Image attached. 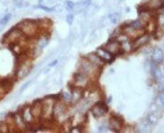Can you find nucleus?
<instances>
[{"instance_id": "obj_25", "label": "nucleus", "mask_w": 164, "mask_h": 133, "mask_svg": "<svg viewBox=\"0 0 164 133\" xmlns=\"http://www.w3.org/2000/svg\"><path fill=\"white\" fill-rule=\"evenodd\" d=\"M34 8H41V10H44L46 12H53L55 11V7H46V6H43V5H37Z\"/></svg>"}, {"instance_id": "obj_3", "label": "nucleus", "mask_w": 164, "mask_h": 133, "mask_svg": "<svg viewBox=\"0 0 164 133\" xmlns=\"http://www.w3.org/2000/svg\"><path fill=\"white\" fill-rule=\"evenodd\" d=\"M67 120H68V105L62 100L56 99L52 108V121L61 124Z\"/></svg>"}, {"instance_id": "obj_27", "label": "nucleus", "mask_w": 164, "mask_h": 133, "mask_svg": "<svg viewBox=\"0 0 164 133\" xmlns=\"http://www.w3.org/2000/svg\"><path fill=\"white\" fill-rule=\"evenodd\" d=\"M74 3H72V1H69V0H68V1H65V8L68 10V11H72V8H74Z\"/></svg>"}, {"instance_id": "obj_13", "label": "nucleus", "mask_w": 164, "mask_h": 133, "mask_svg": "<svg viewBox=\"0 0 164 133\" xmlns=\"http://www.w3.org/2000/svg\"><path fill=\"white\" fill-rule=\"evenodd\" d=\"M152 76H153L155 81H156L159 86L164 87V72H163V70L158 67V64H155V63H153V65H152Z\"/></svg>"}, {"instance_id": "obj_14", "label": "nucleus", "mask_w": 164, "mask_h": 133, "mask_svg": "<svg viewBox=\"0 0 164 133\" xmlns=\"http://www.w3.org/2000/svg\"><path fill=\"white\" fill-rule=\"evenodd\" d=\"M30 107H31V110L33 113L34 118L37 120H41V118H42V100H39V99L34 100L30 105Z\"/></svg>"}, {"instance_id": "obj_18", "label": "nucleus", "mask_w": 164, "mask_h": 133, "mask_svg": "<svg viewBox=\"0 0 164 133\" xmlns=\"http://www.w3.org/2000/svg\"><path fill=\"white\" fill-rule=\"evenodd\" d=\"M58 99L62 100L63 102H65L67 105L68 103H71L72 102V91H71V89L61 91L60 95H58Z\"/></svg>"}, {"instance_id": "obj_19", "label": "nucleus", "mask_w": 164, "mask_h": 133, "mask_svg": "<svg viewBox=\"0 0 164 133\" xmlns=\"http://www.w3.org/2000/svg\"><path fill=\"white\" fill-rule=\"evenodd\" d=\"M156 106L160 109H164V90L160 91L156 98Z\"/></svg>"}, {"instance_id": "obj_15", "label": "nucleus", "mask_w": 164, "mask_h": 133, "mask_svg": "<svg viewBox=\"0 0 164 133\" xmlns=\"http://www.w3.org/2000/svg\"><path fill=\"white\" fill-rule=\"evenodd\" d=\"M86 58H87L89 62H92L94 65L99 67V68H102V67L105 65V62L101 60V57H100L96 52H90V53H88V55L86 56Z\"/></svg>"}, {"instance_id": "obj_9", "label": "nucleus", "mask_w": 164, "mask_h": 133, "mask_svg": "<svg viewBox=\"0 0 164 133\" xmlns=\"http://www.w3.org/2000/svg\"><path fill=\"white\" fill-rule=\"evenodd\" d=\"M108 126L112 132H119L124 127V119L119 115V114H113V115L109 118Z\"/></svg>"}, {"instance_id": "obj_17", "label": "nucleus", "mask_w": 164, "mask_h": 133, "mask_svg": "<svg viewBox=\"0 0 164 133\" xmlns=\"http://www.w3.org/2000/svg\"><path fill=\"white\" fill-rule=\"evenodd\" d=\"M96 53L101 57V60H102L105 63H109V62L113 61V57H114V56H112L109 52H107L103 48H99V49L96 50Z\"/></svg>"}, {"instance_id": "obj_11", "label": "nucleus", "mask_w": 164, "mask_h": 133, "mask_svg": "<svg viewBox=\"0 0 164 133\" xmlns=\"http://www.w3.org/2000/svg\"><path fill=\"white\" fill-rule=\"evenodd\" d=\"M150 38H151V36L149 33H146V32H143L141 34L137 36L134 38L133 43H132V50H137V49L144 46L145 44H148L149 41H150Z\"/></svg>"}, {"instance_id": "obj_2", "label": "nucleus", "mask_w": 164, "mask_h": 133, "mask_svg": "<svg viewBox=\"0 0 164 133\" xmlns=\"http://www.w3.org/2000/svg\"><path fill=\"white\" fill-rule=\"evenodd\" d=\"M17 27L20 30V32L27 38V39H34L38 36L41 30L39 19H24L17 24Z\"/></svg>"}, {"instance_id": "obj_28", "label": "nucleus", "mask_w": 164, "mask_h": 133, "mask_svg": "<svg viewBox=\"0 0 164 133\" xmlns=\"http://www.w3.org/2000/svg\"><path fill=\"white\" fill-rule=\"evenodd\" d=\"M30 84H31V80H30V81H27V82H25V83L22 86V88L19 89V93H23V91H24V90H25V89H26Z\"/></svg>"}, {"instance_id": "obj_33", "label": "nucleus", "mask_w": 164, "mask_h": 133, "mask_svg": "<svg viewBox=\"0 0 164 133\" xmlns=\"http://www.w3.org/2000/svg\"><path fill=\"white\" fill-rule=\"evenodd\" d=\"M38 1H39V3H43V0H38Z\"/></svg>"}, {"instance_id": "obj_31", "label": "nucleus", "mask_w": 164, "mask_h": 133, "mask_svg": "<svg viewBox=\"0 0 164 133\" xmlns=\"http://www.w3.org/2000/svg\"><path fill=\"white\" fill-rule=\"evenodd\" d=\"M15 6H17V7H23V6H24L23 0H17V1H15Z\"/></svg>"}, {"instance_id": "obj_20", "label": "nucleus", "mask_w": 164, "mask_h": 133, "mask_svg": "<svg viewBox=\"0 0 164 133\" xmlns=\"http://www.w3.org/2000/svg\"><path fill=\"white\" fill-rule=\"evenodd\" d=\"M109 20H111L112 24H117L120 20V13L119 12H113L109 14Z\"/></svg>"}, {"instance_id": "obj_7", "label": "nucleus", "mask_w": 164, "mask_h": 133, "mask_svg": "<svg viewBox=\"0 0 164 133\" xmlns=\"http://www.w3.org/2000/svg\"><path fill=\"white\" fill-rule=\"evenodd\" d=\"M103 49H105L107 52L111 53L112 56H118V55H120V53L124 52L122 49H121V44H120L117 39H109V41L105 44Z\"/></svg>"}, {"instance_id": "obj_24", "label": "nucleus", "mask_w": 164, "mask_h": 133, "mask_svg": "<svg viewBox=\"0 0 164 133\" xmlns=\"http://www.w3.org/2000/svg\"><path fill=\"white\" fill-rule=\"evenodd\" d=\"M148 120H149V122H150L151 125H155V124L158 121V115H157L156 113H151V114H149Z\"/></svg>"}, {"instance_id": "obj_29", "label": "nucleus", "mask_w": 164, "mask_h": 133, "mask_svg": "<svg viewBox=\"0 0 164 133\" xmlns=\"http://www.w3.org/2000/svg\"><path fill=\"white\" fill-rule=\"evenodd\" d=\"M72 19H74V15H72L71 13H69V14L67 15V22H68V24H69V25H71V24H72Z\"/></svg>"}, {"instance_id": "obj_8", "label": "nucleus", "mask_w": 164, "mask_h": 133, "mask_svg": "<svg viewBox=\"0 0 164 133\" xmlns=\"http://www.w3.org/2000/svg\"><path fill=\"white\" fill-rule=\"evenodd\" d=\"M19 112H20V114H22L23 119L25 120V122L29 125V127L36 124V121H37V119L34 118L33 113H32V110H31V107H30V105H24L22 108H19Z\"/></svg>"}, {"instance_id": "obj_5", "label": "nucleus", "mask_w": 164, "mask_h": 133, "mask_svg": "<svg viewBox=\"0 0 164 133\" xmlns=\"http://www.w3.org/2000/svg\"><path fill=\"white\" fill-rule=\"evenodd\" d=\"M92 80L93 79H90L88 75L81 72V71H77L75 75H74V77H72V86L74 87H77V88H81V89H86L90 86V83H92Z\"/></svg>"}, {"instance_id": "obj_10", "label": "nucleus", "mask_w": 164, "mask_h": 133, "mask_svg": "<svg viewBox=\"0 0 164 133\" xmlns=\"http://www.w3.org/2000/svg\"><path fill=\"white\" fill-rule=\"evenodd\" d=\"M49 41H50V34L45 31H41L38 33V36L34 38V46H37V48L43 50L48 46Z\"/></svg>"}, {"instance_id": "obj_4", "label": "nucleus", "mask_w": 164, "mask_h": 133, "mask_svg": "<svg viewBox=\"0 0 164 133\" xmlns=\"http://www.w3.org/2000/svg\"><path fill=\"white\" fill-rule=\"evenodd\" d=\"M100 70H101V68L94 65L92 62H89L86 57L81 58L80 62H79V70L77 71H81V72L88 75L90 79L96 77V76L99 75V72H100Z\"/></svg>"}, {"instance_id": "obj_30", "label": "nucleus", "mask_w": 164, "mask_h": 133, "mask_svg": "<svg viewBox=\"0 0 164 133\" xmlns=\"http://www.w3.org/2000/svg\"><path fill=\"white\" fill-rule=\"evenodd\" d=\"M70 132H82V128L80 126H75V127L70 128Z\"/></svg>"}, {"instance_id": "obj_1", "label": "nucleus", "mask_w": 164, "mask_h": 133, "mask_svg": "<svg viewBox=\"0 0 164 133\" xmlns=\"http://www.w3.org/2000/svg\"><path fill=\"white\" fill-rule=\"evenodd\" d=\"M32 69H33V64H32V58L29 51L17 56V63H15V69H14L15 80H24L31 74Z\"/></svg>"}, {"instance_id": "obj_6", "label": "nucleus", "mask_w": 164, "mask_h": 133, "mask_svg": "<svg viewBox=\"0 0 164 133\" xmlns=\"http://www.w3.org/2000/svg\"><path fill=\"white\" fill-rule=\"evenodd\" d=\"M90 112L95 118H102L108 113V106L105 101H98L95 103H93V106L90 107Z\"/></svg>"}, {"instance_id": "obj_22", "label": "nucleus", "mask_w": 164, "mask_h": 133, "mask_svg": "<svg viewBox=\"0 0 164 133\" xmlns=\"http://www.w3.org/2000/svg\"><path fill=\"white\" fill-rule=\"evenodd\" d=\"M11 18H12V14L11 13H7V14H5L1 19H0V26H5L6 24H8V22L11 20Z\"/></svg>"}, {"instance_id": "obj_21", "label": "nucleus", "mask_w": 164, "mask_h": 133, "mask_svg": "<svg viewBox=\"0 0 164 133\" xmlns=\"http://www.w3.org/2000/svg\"><path fill=\"white\" fill-rule=\"evenodd\" d=\"M115 39L120 43V44H124L125 42H127V41H130V37L127 36V34H125L124 32L122 33H120V34H118L117 37H115Z\"/></svg>"}, {"instance_id": "obj_32", "label": "nucleus", "mask_w": 164, "mask_h": 133, "mask_svg": "<svg viewBox=\"0 0 164 133\" xmlns=\"http://www.w3.org/2000/svg\"><path fill=\"white\" fill-rule=\"evenodd\" d=\"M57 63H58V60H55L53 62H51V63L49 64V67H48V68H51V67H53V65H56Z\"/></svg>"}, {"instance_id": "obj_23", "label": "nucleus", "mask_w": 164, "mask_h": 133, "mask_svg": "<svg viewBox=\"0 0 164 133\" xmlns=\"http://www.w3.org/2000/svg\"><path fill=\"white\" fill-rule=\"evenodd\" d=\"M0 132L1 133H7L10 132V125L5 121H0Z\"/></svg>"}, {"instance_id": "obj_34", "label": "nucleus", "mask_w": 164, "mask_h": 133, "mask_svg": "<svg viewBox=\"0 0 164 133\" xmlns=\"http://www.w3.org/2000/svg\"><path fill=\"white\" fill-rule=\"evenodd\" d=\"M0 30H1V26H0Z\"/></svg>"}, {"instance_id": "obj_26", "label": "nucleus", "mask_w": 164, "mask_h": 133, "mask_svg": "<svg viewBox=\"0 0 164 133\" xmlns=\"http://www.w3.org/2000/svg\"><path fill=\"white\" fill-rule=\"evenodd\" d=\"M157 24H158V26H160V27L164 26V13L160 14V15L157 18Z\"/></svg>"}, {"instance_id": "obj_16", "label": "nucleus", "mask_w": 164, "mask_h": 133, "mask_svg": "<svg viewBox=\"0 0 164 133\" xmlns=\"http://www.w3.org/2000/svg\"><path fill=\"white\" fill-rule=\"evenodd\" d=\"M151 58H152V62L155 64H160L164 61V52H163V50L159 49V48H155L153 51H152V55H151Z\"/></svg>"}, {"instance_id": "obj_12", "label": "nucleus", "mask_w": 164, "mask_h": 133, "mask_svg": "<svg viewBox=\"0 0 164 133\" xmlns=\"http://www.w3.org/2000/svg\"><path fill=\"white\" fill-rule=\"evenodd\" d=\"M143 7H144V11H149V12L162 10L164 8V0H149Z\"/></svg>"}]
</instances>
